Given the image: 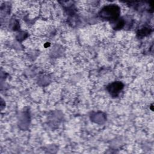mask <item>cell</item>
<instances>
[{
  "mask_svg": "<svg viewBox=\"0 0 154 154\" xmlns=\"http://www.w3.org/2000/svg\"><path fill=\"white\" fill-rule=\"evenodd\" d=\"M119 14V8L116 5H108L101 11V16L108 19H114Z\"/></svg>",
  "mask_w": 154,
  "mask_h": 154,
  "instance_id": "1",
  "label": "cell"
},
{
  "mask_svg": "<svg viewBox=\"0 0 154 154\" xmlns=\"http://www.w3.org/2000/svg\"><path fill=\"white\" fill-rule=\"evenodd\" d=\"M109 87V92L112 94L117 95L120 92L121 89L123 88V85L120 82H114L111 84Z\"/></svg>",
  "mask_w": 154,
  "mask_h": 154,
  "instance_id": "2",
  "label": "cell"
}]
</instances>
